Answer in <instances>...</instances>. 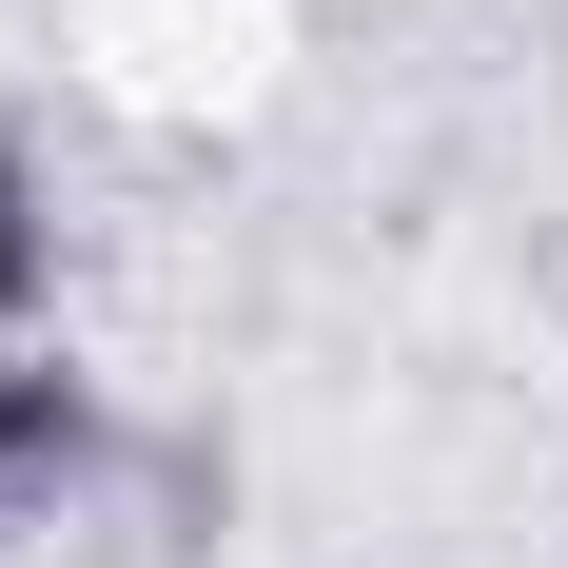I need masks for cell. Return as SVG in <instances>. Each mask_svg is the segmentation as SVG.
<instances>
[{
  "mask_svg": "<svg viewBox=\"0 0 568 568\" xmlns=\"http://www.w3.org/2000/svg\"><path fill=\"white\" fill-rule=\"evenodd\" d=\"M40 452H79V393L59 373H0V470H40Z\"/></svg>",
  "mask_w": 568,
  "mask_h": 568,
  "instance_id": "obj_1",
  "label": "cell"
},
{
  "mask_svg": "<svg viewBox=\"0 0 568 568\" xmlns=\"http://www.w3.org/2000/svg\"><path fill=\"white\" fill-rule=\"evenodd\" d=\"M20 294H40V176L0 158V314H20Z\"/></svg>",
  "mask_w": 568,
  "mask_h": 568,
  "instance_id": "obj_2",
  "label": "cell"
}]
</instances>
